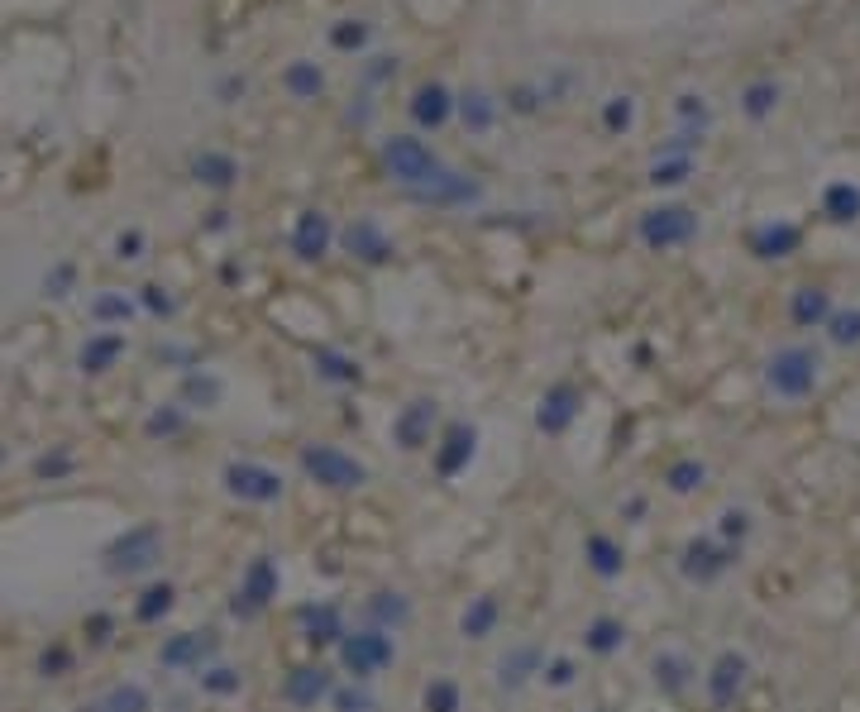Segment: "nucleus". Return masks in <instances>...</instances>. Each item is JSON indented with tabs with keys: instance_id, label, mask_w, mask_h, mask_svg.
Masks as SVG:
<instances>
[{
	"instance_id": "f257e3e1",
	"label": "nucleus",
	"mask_w": 860,
	"mask_h": 712,
	"mask_svg": "<svg viewBox=\"0 0 860 712\" xmlns=\"http://www.w3.org/2000/svg\"><path fill=\"white\" fill-rule=\"evenodd\" d=\"M383 163H387V173L397 177L402 187H435L440 177H445V168H440V158L421 144V139H411V134H392L383 144Z\"/></svg>"
},
{
	"instance_id": "f03ea898",
	"label": "nucleus",
	"mask_w": 860,
	"mask_h": 712,
	"mask_svg": "<svg viewBox=\"0 0 860 712\" xmlns=\"http://www.w3.org/2000/svg\"><path fill=\"white\" fill-rule=\"evenodd\" d=\"M301 469L316 478V483H325V488H359L368 478V469L354 459V454H344L335 450V445H306L301 450Z\"/></svg>"
},
{
	"instance_id": "7ed1b4c3",
	"label": "nucleus",
	"mask_w": 860,
	"mask_h": 712,
	"mask_svg": "<svg viewBox=\"0 0 860 712\" xmlns=\"http://www.w3.org/2000/svg\"><path fill=\"white\" fill-rule=\"evenodd\" d=\"M392 636L387 631H354V636H344L340 641V660H344V669L354 674V679H373L378 669H387L392 665Z\"/></svg>"
},
{
	"instance_id": "20e7f679",
	"label": "nucleus",
	"mask_w": 860,
	"mask_h": 712,
	"mask_svg": "<svg viewBox=\"0 0 860 712\" xmlns=\"http://www.w3.org/2000/svg\"><path fill=\"white\" fill-rule=\"evenodd\" d=\"M158 555H163L158 526H134V531H125V536L106 550V569L110 574H139V569L158 564Z\"/></svg>"
},
{
	"instance_id": "39448f33",
	"label": "nucleus",
	"mask_w": 860,
	"mask_h": 712,
	"mask_svg": "<svg viewBox=\"0 0 860 712\" xmlns=\"http://www.w3.org/2000/svg\"><path fill=\"white\" fill-rule=\"evenodd\" d=\"M698 235V216L688 206H655L641 216V239L650 249H674V244H688Z\"/></svg>"
},
{
	"instance_id": "423d86ee",
	"label": "nucleus",
	"mask_w": 860,
	"mask_h": 712,
	"mask_svg": "<svg viewBox=\"0 0 860 712\" xmlns=\"http://www.w3.org/2000/svg\"><path fill=\"white\" fill-rule=\"evenodd\" d=\"M278 598V564L268 560V555H258L249 569H244V583H239L235 603H230V612L235 617H244V622H254L263 607Z\"/></svg>"
},
{
	"instance_id": "0eeeda50",
	"label": "nucleus",
	"mask_w": 860,
	"mask_h": 712,
	"mask_svg": "<svg viewBox=\"0 0 860 712\" xmlns=\"http://www.w3.org/2000/svg\"><path fill=\"white\" fill-rule=\"evenodd\" d=\"M817 383V354L808 349H779L770 359V388L779 397H808Z\"/></svg>"
},
{
	"instance_id": "6e6552de",
	"label": "nucleus",
	"mask_w": 860,
	"mask_h": 712,
	"mask_svg": "<svg viewBox=\"0 0 860 712\" xmlns=\"http://www.w3.org/2000/svg\"><path fill=\"white\" fill-rule=\"evenodd\" d=\"M225 488L235 497H244V502H278L282 478L273 474V469H263V464L235 459V464H225Z\"/></svg>"
},
{
	"instance_id": "1a4fd4ad",
	"label": "nucleus",
	"mask_w": 860,
	"mask_h": 712,
	"mask_svg": "<svg viewBox=\"0 0 860 712\" xmlns=\"http://www.w3.org/2000/svg\"><path fill=\"white\" fill-rule=\"evenodd\" d=\"M746 655H736V650H722L717 660H712L708 669V698L712 708H731L736 703V693H741V684H746Z\"/></svg>"
},
{
	"instance_id": "9d476101",
	"label": "nucleus",
	"mask_w": 860,
	"mask_h": 712,
	"mask_svg": "<svg viewBox=\"0 0 860 712\" xmlns=\"http://www.w3.org/2000/svg\"><path fill=\"white\" fill-rule=\"evenodd\" d=\"M473 450H478V431H473L469 421H454L450 431H445V440H440V450H435V474L440 478L464 474Z\"/></svg>"
},
{
	"instance_id": "9b49d317",
	"label": "nucleus",
	"mask_w": 860,
	"mask_h": 712,
	"mask_svg": "<svg viewBox=\"0 0 860 712\" xmlns=\"http://www.w3.org/2000/svg\"><path fill=\"white\" fill-rule=\"evenodd\" d=\"M574 416H579V392L569 388V383H555V388L540 397L536 426H540L545 435H564L569 426H574Z\"/></svg>"
},
{
	"instance_id": "f8f14e48",
	"label": "nucleus",
	"mask_w": 860,
	"mask_h": 712,
	"mask_svg": "<svg viewBox=\"0 0 860 712\" xmlns=\"http://www.w3.org/2000/svg\"><path fill=\"white\" fill-rule=\"evenodd\" d=\"M430 426H435V402H430V397H416V402H407L402 416L392 421V440H397L402 450H421L430 440Z\"/></svg>"
},
{
	"instance_id": "ddd939ff",
	"label": "nucleus",
	"mask_w": 860,
	"mask_h": 712,
	"mask_svg": "<svg viewBox=\"0 0 860 712\" xmlns=\"http://www.w3.org/2000/svg\"><path fill=\"white\" fill-rule=\"evenodd\" d=\"M215 646H220V641H215L211 631H201V636H196V631H182V636H172L168 646L158 650V660L168 669H192V665L201 669V660L215 655Z\"/></svg>"
},
{
	"instance_id": "4468645a",
	"label": "nucleus",
	"mask_w": 860,
	"mask_h": 712,
	"mask_svg": "<svg viewBox=\"0 0 860 712\" xmlns=\"http://www.w3.org/2000/svg\"><path fill=\"white\" fill-rule=\"evenodd\" d=\"M330 239H335V230H330V216H325V211H301L297 230H292L297 259H325Z\"/></svg>"
},
{
	"instance_id": "2eb2a0df",
	"label": "nucleus",
	"mask_w": 860,
	"mask_h": 712,
	"mask_svg": "<svg viewBox=\"0 0 860 712\" xmlns=\"http://www.w3.org/2000/svg\"><path fill=\"white\" fill-rule=\"evenodd\" d=\"M344 249H349L354 259H364V263H387L392 259V239H387L373 220H354V225L344 230Z\"/></svg>"
},
{
	"instance_id": "dca6fc26",
	"label": "nucleus",
	"mask_w": 860,
	"mask_h": 712,
	"mask_svg": "<svg viewBox=\"0 0 860 712\" xmlns=\"http://www.w3.org/2000/svg\"><path fill=\"white\" fill-rule=\"evenodd\" d=\"M325 693H335V684H330V669L321 665H301L287 674V698L297 703V708H316Z\"/></svg>"
},
{
	"instance_id": "f3484780",
	"label": "nucleus",
	"mask_w": 860,
	"mask_h": 712,
	"mask_svg": "<svg viewBox=\"0 0 860 712\" xmlns=\"http://www.w3.org/2000/svg\"><path fill=\"white\" fill-rule=\"evenodd\" d=\"M297 617H301V626H306V641H311V646H335V641H344L340 607H335V603L301 607Z\"/></svg>"
},
{
	"instance_id": "a211bd4d",
	"label": "nucleus",
	"mask_w": 860,
	"mask_h": 712,
	"mask_svg": "<svg viewBox=\"0 0 860 712\" xmlns=\"http://www.w3.org/2000/svg\"><path fill=\"white\" fill-rule=\"evenodd\" d=\"M798 225H784V220H774V225H760L751 235V249H755V259H789L798 249Z\"/></svg>"
},
{
	"instance_id": "6ab92c4d",
	"label": "nucleus",
	"mask_w": 860,
	"mask_h": 712,
	"mask_svg": "<svg viewBox=\"0 0 860 712\" xmlns=\"http://www.w3.org/2000/svg\"><path fill=\"white\" fill-rule=\"evenodd\" d=\"M450 110H454V101L440 82H430V87H421L411 96V115H416V125H426V130H440V125L450 120Z\"/></svg>"
},
{
	"instance_id": "aec40b11",
	"label": "nucleus",
	"mask_w": 860,
	"mask_h": 712,
	"mask_svg": "<svg viewBox=\"0 0 860 712\" xmlns=\"http://www.w3.org/2000/svg\"><path fill=\"white\" fill-rule=\"evenodd\" d=\"M727 569V555L722 550H712L708 540H693L684 550V574L688 579H698V583H708V579H717Z\"/></svg>"
},
{
	"instance_id": "412c9836",
	"label": "nucleus",
	"mask_w": 860,
	"mask_h": 712,
	"mask_svg": "<svg viewBox=\"0 0 860 712\" xmlns=\"http://www.w3.org/2000/svg\"><path fill=\"white\" fill-rule=\"evenodd\" d=\"M192 173H196V182H206V187H230V182L239 177V168H235V158H230V153L206 149V153H196L192 158Z\"/></svg>"
},
{
	"instance_id": "4be33fe9",
	"label": "nucleus",
	"mask_w": 860,
	"mask_h": 712,
	"mask_svg": "<svg viewBox=\"0 0 860 712\" xmlns=\"http://www.w3.org/2000/svg\"><path fill=\"white\" fill-rule=\"evenodd\" d=\"M497 598H473L469 607H464V617H459V631L469 636V641H483V636H493L497 626Z\"/></svg>"
},
{
	"instance_id": "5701e85b",
	"label": "nucleus",
	"mask_w": 860,
	"mask_h": 712,
	"mask_svg": "<svg viewBox=\"0 0 860 712\" xmlns=\"http://www.w3.org/2000/svg\"><path fill=\"white\" fill-rule=\"evenodd\" d=\"M822 211L837 220V225H851V220H860V187H851V182H832V187H827V196H822Z\"/></svg>"
},
{
	"instance_id": "b1692460",
	"label": "nucleus",
	"mask_w": 860,
	"mask_h": 712,
	"mask_svg": "<svg viewBox=\"0 0 860 712\" xmlns=\"http://www.w3.org/2000/svg\"><path fill=\"white\" fill-rule=\"evenodd\" d=\"M583 550H588V564H593V574H598V579H617V574H622L626 560H622V545H617V540L588 536Z\"/></svg>"
},
{
	"instance_id": "393cba45",
	"label": "nucleus",
	"mask_w": 860,
	"mask_h": 712,
	"mask_svg": "<svg viewBox=\"0 0 860 712\" xmlns=\"http://www.w3.org/2000/svg\"><path fill=\"white\" fill-rule=\"evenodd\" d=\"M536 669H540V650L536 646H521V650H512V655L502 660V674H497V679H502V689H521V684H526Z\"/></svg>"
},
{
	"instance_id": "a878e982",
	"label": "nucleus",
	"mask_w": 860,
	"mask_h": 712,
	"mask_svg": "<svg viewBox=\"0 0 860 712\" xmlns=\"http://www.w3.org/2000/svg\"><path fill=\"white\" fill-rule=\"evenodd\" d=\"M789 311H794L798 325H817V321H827V316H832V302H827V292H822V287H798Z\"/></svg>"
},
{
	"instance_id": "bb28decb",
	"label": "nucleus",
	"mask_w": 860,
	"mask_h": 712,
	"mask_svg": "<svg viewBox=\"0 0 860 712\" xmlns=\"http://www.w3.org/2000/svg\"><path fill=\"white\" fill-rule=\"evenodd\" d=\"M368 617L378 626H407L411 622V603L402 593H373L368 598Z\"/></svg>"
},
{
	"instance_id": "cd10ccee",
	"label": "nucleus",
	"mask_w": 860,
	"mask_h": 712,
	"mask_svg": "<svg viewBox=\"0 0 860 712\" xmlns=\"http://www.w3.org/2000/svg\"><path fill=\"white\" fill-rule=\"evenodd\" d=\"M120 349H125L120 335H96V340H86V349H82V368L86 373H106V368L120 359Z\"/></svg>"
},
{
	"instance_id": "c85d7f7f",
	"label": "nucleus",
	"mask_w": 860,
	"mask_h": 712,
	"mask_svg": "<svg viewBox=\"0 0 860 712\" xmlns=\"http://www.w3.org/2000/svg\"><path fill=\"white\" fill-rule=\"evenodd\" d=\"M459 115H464V125H469L473 134H483V130H493L497 106H493V96H488V91H469V96L459 101Z\"/></svg>"
},
{
	"instance_id": "c756f323",
	"label": "nucleus",
	"mask_w": 860,
	"mask_h": 712,
	"mask_svg": "<svg viewBox=\"0 0 860 712\" xmlns=\"http://www.w3.org/2000/svg\"><path fill=\"white\" fill-rule=\"evenodd\" d=\"M311 364H316V373L330 378V383H359V364H354V359H344V354H335V349H316V354H311Z\"/></svg>"
},
{
	"instance_id": "7c9ffc66",
	"label": "nucleus",
	"mask_w": 860,
	"mask_h": 712,
	"mask_svg": "<svg viewBox=\"0 0 860 712\" xmlns=\"http://www.w3.org/2000/svg\"><path fill=\"white\" fill-rule=\"evenodd\" d=\"M774 106H779V87H774L770 77H760V82H751V87L741 91V110H746L751 120H765Z\"/></svg>"
},
{
	"instance_id": "2f4dec72",
	"label": "nucleus",
	"mask_w": 860,
	"mask_h": 712,
	"mask_svg": "<svg viewBox=\"0 0 860 712\" xmlns=\"http://www.w3.org/2000/svg\"><path fill=\"white\" fill-rule=\"evenodd\" d=\"M91 712H149V693L139 689V684H120V689H110Z\"/></svg>"
},
{
	"instance_id": "473e14b6",
	"label": "nucleus",
	"mask_w": 860,
	"mask_h": 712,
	"mask_svg": "<svg viewBox=\"0 0 860 712\" xmlns=\"http://www.w3.org/2000/svg\"><path fill=\"white\" fill-rule=\"evenodd\" d=\"M282 82H287V91H292L297 101H311V96L325 87V77H321V67H316V63H292Z\"/></svg>"
},
{
	"instance_id": "72a5a7b5",
	"label": "nucleus",
	"mask_w": 860,
	"mask_h": 712,
	"mask_svg": "<svg viewBox=\"0 0 860 712\" xmlns=\"http://www.w3.org/2000/svg\"><path fill=\"white\" fill-rule=\"evenodd\" d=\"M622 622H612V617H598V622L588 626V636H583V646L593 650V655H612V650H622Z\"/></svg>"
},
{
	"instance_id": "f704fd0d",
	"label": "nucleus",
	"mask_w": 860,
	"mask_h": 712,
	"mask_svg": "<svg viewBox=\"0 0 860 712\" xmlns=\"http://www.w3.org/2000/svg\"><path fill=\"white\" fill-rule=\"evenodd\" d=\"M688 173H693V158H688V153H665V158H655L650 182H655V187H679Z\"/></svg>"
},
{
	"instance_id": "c9c22d12",
	"label": "nucleus",
	"mask_w": 860,
	"mask_h": 712,
	"mask_svg": "<svg viewBox=\"0 0 860 712\" xmlns=\"http://www.w3.org/2000/svg\"><path fill=\"white\" fill-rule=\"evenodd\" d=\"M172 598H177V593H172V583H153L149 593L139 598V607H134V612H139V622H158L163 612H172Z\"/></svg>"
},
{
	"instance_id": "e433bc0d",
	"label": "nucleus",
	"mask_w": 860,
	"mask_h": 712,
	"mask_svg": "<svg viewBox=\"0 0 860 712\" xmlns=\"http://www.w3.org/2000/svg\"><path fill=\"white\" fill-rule=\"evenodd\" d=\"M421 703H426V712H459V684L454 679H430Z\"/></svg>"
},
{
	"instance_id": "4c0bfd02",
	"label": "nucleus",
	"mask_w": 860,
	"mask_h": 712,
	"mask_svg": "<svg viewBox=\"0 0 860 712\" xmlns=\"http://www.w3.org/2000/svg\"><path fill=\"white\" fill-rule=\"evenodd\" d=\"M220 378H211V373H192V378H187V383H182V397H187V402H201V407H215V402H220Z\"/></svg>"
},
{
	"instance_id": "58836bf2",
	"label": "nucleus",
	"mask_w": 860,
	"mask_h": 712,
	"mask_svg": "<svg viewBox=\"0 0 860 712\" xmlns=\"http://www.w3.org/2000/svg\"><path fill=\"white\" fill-rule=\"evenodd\" d=\"M827 330H832V340H837V345H860V306L856 311H837V316H827Z\"/></svg>"
},
{
	"instance_id": "ea45409f",
	"label": "nucleus",
	"mask_w": 860,
	"mask_h": 712,
	"mask_svg": "<svg viewBox=\"0 0 860 712\" xmlns=\"http://www.w3.org/2000/svg\"><path fill=\"white\" fill-rule=\"evenodd\" d=\"M698 483H703V464H698V459H679V464L669 469V488H674V493H693Z\"/></svg>"
},
{
	"instance_id": "a19ab883",
	"label": "nucleus",
	"mask_w": 860,
	"mask_h": 712,
	"mask_svg": "<svg viewBox=\"0 0 860 712\" xmlns=\"http://www.w3.org/2000/svg\"><path fill=\"white\" fill-rule=\"evenodd\" d=\"M201 689L206 693H220V698H225V693H239V669H206V674H201Z\"/></svg>"
},
{
	"instance_id": "79ce46f5",
	"label": "nucleus",
	"mask_w": 860,
	"mask_h": 712,
	"mask_svg": "<svg viewBox=\"0 0 860 712\" xmlns=\"http://www.w3.org/2000/svg\"><path fill=\"white\" fill-rule=\"evenodd\" d=\"M368 39V24H359V20H344L335 34H330V44L335 48H359Z\"/></svg>"
},
{
	"instance_id": "37998d69",
	"label": "nucleus",
	"mask_w": 860,
	"mask_h": 712,
	"mask_svg": "<svg viewBox=\"0 0 860 712\" xmlns=\"http://www.w3.org/2000/svg\"><path fill=\"white\" fill-rule=\"evenodd\" d=\"M631 115H636V106H631V96H617L612 106H607V130H631Z\"/></svg>"
},
{
	"instance_id": "c03bdc74",
	"label": "nucleus",
	"mask_w": 860,
	"mask_h": 712,
	"mask_svg": "<svg viewBox=\"0 0 860 712\" xmlns=\"http://www.w3.org/2000/svg\"><path fill=\"white\" fill-rule=\"evenodd\" d=\"M330 698H335V708L340 712H373V698L359 693V689H335Z\"/></svg>"
},
{
	"instance_id": "a18cd8bd",
	"label": "nucleus",
	"mask_w": 860,
	"mask_h": 712,
	"mask_svg": "<svg viewBox=\"0 0 860 712\" xmlns=\"http://www.w3.org/2000/svg\"><path fill=\"white\" fill-rule=\"evenodd\" d=\"M655 674H665V689H669V693L684 689V660L665 655V660H655Z\"/></svg>"
},
{
	"instance_id": "49530a36",
	"label": "nucleus",
	"mask_w": 860,
	"mask_h": 712,
	"mask_svg": "<svg viewBox=\"0 0 860 712\" xmlns=\"http://www.w3.org/2000/svg\"><path fill=\"white\" fill-rule=\"evenodd\" d=\"M545 679H550L555 689H569V684H574V660H555V665L545 669Z\"/></svg>"
},
{
	"instance_id": "de8ad7c7",
	"label": "nucleus",
	"mask_w": 860,
	"mask_h": 712,
	"mask_svg": "<svg viewBox=\"0 0 860 712\" xmlns=\"http://www.w3.org/2000/svg\"><path fill=\"white\" fill-rule=\"evenodd\" d=\"M149 431H153V435H172V431H182V416H177V411H158V416L149 421Z\"/></svg>"
},
{
	"instance_id": "09e8293b",
	"label": "nucleus",
	"mask_w": 860,
	"mask_h": 712,
	"mask_svg": "<svg viewBox=\"0 0 860 712\" xmlns=\"http://www.w3.org/2000/svg\"><path fill=\"white\" fill-rule=\"evenodd\" d=\"M722 531H727L731 540H741L751 531V517H746V512H727V517H722Z\"/></svg>"
},
{
	"instance_id": "8fccbe9b",
	"label": "nucleus",
	"mask_w": 860,
	"mask_h": 712,
	"mask_svg": "<svg viewBox=\"0 0 860 712\" xmlns=\"http://www.w3.org/2000/svg\"><path fill=\"white\" fill-rule=\"evenodd\" d=\"M96 316H106V321L129 316V302H120V297H101V302H96Z\"/></svg>"
},
{
	"instance_id": "3c124183",
	"label": "nucleus",
	"mask_w": 860,
	"mask_h": 712,
	"mask_svg": "<svg viewBox=\"0 0 860 712\" xmlns=\"http://www.w3.org/2000/svg\"><path fill=\"white\" fill-rule=\"evenodd\" d=\"M144 292H149V297H144V302H149V311H158V316H168V311H172V297H163L158 287H144Z\"/></svg>"
},
{
	"instance_id": "603ef678",
	"label": "nucleus",
	"mask_w": 860,
	"mask_h": 712,
	"mask_svg": "<svg viewBox=\"0 0 860 712\" xmlns=\"http://www.w3.org/2000/svg\"><path fill=\"white\" fill-rule=\"evenodd\" d=\"M139 244H144V239H139L134 230H129V235L120 239V259H139Z\"/></svg>"
},
{
	"instance_id": "864d4df0",
	"label": "nucleus",
	"mask_w": 860,
	"mask_h": 712,
	"mask_svg": "<svg viewBox=\"0 0 860 712\" xmlns=\"http://www.w3.org/2000/svg\"><path fill=\"white\" fill-rule=\"evenodd\" d=\"M67 464H72L67 454H58V459H39V474H63Z\"/></svg>"
}]
</instances>
